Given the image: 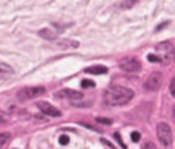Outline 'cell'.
<instances>
[{
    "mask_svg": "<svg viewBox=\"0 0 175 149\" xmlns=\"http://www.w3.org/2000/svg\"><path fill=\"white\" fill-rule=\"evenodd\" d=\"M105 101L109 106H124L133 98L134 92L131 88L123 86L109 87L105 92Z\"/></svg>",
    "mask_w": 175,
    "mask_h": 149,
    "instance_id": "cell-1",
    "label": "cell"
},
{
    "mask_svg": "<svg viewBox=\"0 0 175 149\" xmlns=\"http://www.w3.org/2000/svg\"><path fill=\"white\" fill-rule=\"evenodd\" d=\"M46 89L45 87L41 86H34V87H24L17 92V100L20 102H25V101H30V100H34L37 98V97L42 96Z\"/></svg>",
    "mask_w": 175,
    "mask_h": 149,
    "instance_id": "cell-2",
    "label": "cell"
},
{
    "mask_svg": "<svg viewBox=\"0 0 175 149\" xmlns=\"http://www.w3.org/2000/svg\"><path fill=\"white\" fill-rule=\"evenodd\" d=\"M155 50L160 54L159 59L160 63H169L174 60V47L169 41H164L160 42L155 46Z\"/></svg>",
    "mask_w": 175,
    "mask_h": 149,
    "instance_id": "cell-3",
    "label": "cell"
},
{
    "mask_svg": "<svg viewBox=\"0 0 175 149\" xmlns=\"http://www.w3.org/2000/svg\"><path fill=\"white\" fill-rule=\"evenodd\" d=\"M157 137L161 145L169 147L173 142V132L168 123H159L157 126Z\"/></svg>",
    "mask_w": 175,
    "mask_h": 149,
    "instance_id": "cell-4",
    "label": "cell"
},
{
    "mask_svg": "<svg viewBox=\"0 0 175 149\" xmlns=\"http://www.w3.org/2000/svg\"><path fill=\"white\" fill-rule=\"evenodd\" d=\"M119 68L124 72H137V71H140L142 63L135 57H126V59L121 60Z\"/></svg>",
    "mask_w": 175,
    "mask_h": 149,
    "instance_id": "cell-5",
    "label": "cell"
},
{
    "mask_svg": "<svg viewBox=\"0 0 175 149\" xmlns=\"http://www.w3.org/2000/svg\"><path fill=\"white\" fill-rule=\"evenodd\" d=\"M161 83H163V75L160 72H153L145 81L144 88L148 91H157L160 88Z\"/></svg>",
    "mask_w": 175,
    "mask_h": 149,
    "instance_id": "cell-6",
    "label": "cell"
},
{
    "mask_svg": "<svg viewBox=\"0 0 175 149\" xmlns=\"http://www.w3.org/2000/svg\"><path fill=\"white\" fill-rule=\"evenodd\" d=\"M56 98H61V100H71V101H81L83 98V93L78 92V91L71 89V88H63L60 89L57 93H55Z\"/></svg>",
    "mask_w": 175,
    "mask_h": 149,
    "instance_id": "cell-7",
    "label": "cell"
},
{
    "mask_svg": "<svg viewBox=\"0 0 175 149\" xmlns=\"http://www.w3.org/2000/svg\"><path fill=\"white\" fill-rule=\"evenodd\" d=\"M37 107L44 114L49 116V117H61V112L49 102H44V101L37 102Z\"/></svg>",
    "mask_w": 175,
    "mask_h": 149,
    "instance_id": "cell-8",
    "label": "cell"
},
{
    "mask_svg": "<svg viewBox=\"0 0 175 149\" xmlns=\"http://www.w3.org/2000/svg\"><path fill=\"white\" fill-rule=\"evenodd\" d=\"M14 75V70L8 63L0 62V80H8Z\"/></svg>",
    "mask_w": 175,
    "mask_h": 149,
    "instance_id": "cell-9",
    "label": "cell"
},
{
    "mask_svg": "<svg viewBox=\"0 0 175 149\" xmlns=\"http://www.w3.org/2000/svg\"><path fill=\"white\" fill-rule=\"evenodd\" d=\"M57 47H60L62 50H70V49H76L80 46V44L75 41V40H70V39H66V40H61L60 42L56 44Z\"/></svg>",
    "mask_w": 175,
    "mask_h": 149,
    "instance_id": "cell-10",
    "label": "cell"
},
{
    "mask_svg": "<svg viewBox=\"0 0 175 149\" xmlns=\"http://www.w3.org/2000/svg\"><path fill=\"white\" fill-rule=\"evenodd\" d=\"M85 72L91 75H105L108 73V68L106 66H91L85 70Z\"/></svg>",
    "mask_w": 175,
    "mask_h": 149,
    "instance_id": "cell-11",
    "label": "cell"
},
{
    "mask_svg": "<svg viewBox=\"0 0 175 149\" xmlns=\"http://www.w3.org/2000/svg\"><path fill=\"white\" fill-rule=\"evenodd\" d=\"M38 36H41V37L45 39V40H50V41L55 40V39L57 37V35L55 34V32H52V30H50V29H41L40 31H38Z\"/></svg>",
    "mask_w": 175,
    "mask_h": 149,
    "instance_id": "cell-12",
    "label": "cell"
},
{
    "mask_svg": "<svg viewBox=\"0 0 175 149\" xmlns=\"http://www.w3.org/2000/svg\"><path fill=\"white\" fill-rule=\"evenodd\" d=\"M10 133H8V132H4V133H0V148L1 147H4L8 142L10 140Z\"/></svg>",
    "mask_w": 175,
    "mask_h": 149,
    "instance_id": "cell-13",
    "label": "cell"
},
{
    "mask_svg": "<svg viewBox=\"0 0 175 149\" xmlns=\"http://www.w3.org/2000/svg\"><path fill=\"white\" fill-rule=\"evenodd\" d=\"M81 87L82 88H88V87H96V83L93 81H91V80H82L81 82Z\"/></svg>",
    "mask_w": 175,
    "mask_h": 149,
    "instance_id": "cell-14",
    "label": "cell"
},
{
    "mask_svg": "<svg viewBox=\"0 0 175 149\" xmlns=\"http://www.w3.org/2000/svg\"><path fill=\"white\" fill-rule=\"evenodd\" d=\"M140 138H142V134H140L139 132H137V131L132 132V134H131V139H132V142H134V143H137V142H139V140H140Z\"/></svg>",
    "mask_w": 175,
    "mask_h": 149,
    "instance_id": "cell-15",
    "label": "cell"
},
{
    "mask_svg": "<svg viewBox=\"0 0 175 149\" xmlns=\"http://www.w3.org/2000/svg\"><path fill=\"white\" fill-rule=\"evenodd\" d=\"M148 60L150 61L152 63H160V59L158 55H154V54H149L148 55Z\"/></svg>",
    "mask_w": 175,
    "mask_h": 149,
    "instance_id": "cell-16",
    "label": "cell"
},
{
    "mask_svg": "<svg viewBox=\"0 0 175 149\" xmlns=\"http://www.w3.org/2000/svg\"><path fill=\"white\" fill-rule=\"evenodd\" d=\"M68 142H70V138L67 137V135H65V134L60 135V138H58V143H60L61 145H66V144H68Z\"/></svg>",
    "mask_w": 175,
    "mask_h": 149,
    "instance_id": "cell-17",
    "label": "cell"
},
{
    "mask_svg": "<svg viewBox=\"0 0 175 149\" xmlns=\"http://www.w3.org/2000/svg\"><path fill=\"white\" fill-rule=\"evenodd\" d=\"M96 121L98 122V123H102V124H112V121L111 119H108V118H103V117H97Z\"/></svg>",
    "mask_w": 175,
    "mask_h": 149,
    "instance_id": "cell-18",
    "label": "cell"
},
{
    "mask_svg": "<svg viewBox=\"0 0 175 149\" xmlns=\"http://www.w3.org/2000/svg\"><path fill=\"white\" fill-rule=\"evenodd\" d=\"M5 122H8V116H6L5 113H3V112H0V126L4 124Z\"/></svg>",
    "mask_w": 175,
    "mask_h": 149,
    "instance_id": "cell-19",
    "label": "cell"
},
{
    "mask_svg": "<svg viewBox=\"0 0 175 149\" xmlns=\"http://www.w3.org/2000/svg\"><path fill=\"white\" fill-rule=\"evenodd\" d=\"M174 83H175V81H174V78H171V81H170V86H169V92H170V94H171V97H174V96H175V89H174Z\"/></svg>",
    "mask_w": 175,
    "mask_h": 149,
    "instance_id": "cell-20",
    "label": "cell"
},
{
    "mask_svg": "<svg viewBox=\"0 0 175 149\" xmlns=\"http://www.w3.org/2000/svg\"><path fill=\"white\" fill-rule=\"evenodd\" d=\"M114 138H115L117 140H118V143H119V145H121L122 148H127V147H126V144H124V143H123V142H122V139H121V135H119V133H114Z\"/></svg>",
    "mask_w": 175,
    "mask_h": 149,
    "instance_id": "cell-21",
    "label": "cell"
},
{
    "mask_svg": "<svg viewBox=\"0 0 175 149\" xmlns=\"http://www.w3.org/2000/svg\"><path fill=\"white\" fill-rule=\"evenodd\" d=\"M135 1H137V0H132V1H124V3L122 4V8H127V9H128V8H131V6H132Z\"/></svg>",
    "mask_w": 175,
    "mask_h": 149,
    "instance_id": "cell-22",
    "label": "cell"
},
{
    "mask_svg": "<svg viewBox=\"0 0 175 149\" xmlns=\"http://www.w3.org/2000/svg\"><path fill=\"white\" fill-rule=\"evenodd\" d=\"M101 143H102L103 145H107V147H111V148H115L114 144H112L111 142H107L106 139H103V138H101Z\"/></svg>",
    "mask_w": 175,
    "mask_h": 149,
    "instance_id": "cell-23",
    "label": "cell"
},
{
    "mask_svg": "<svg viewBox=\"0 0 175 149\" xmlns=\"http://www.w3.org/2000/svg\"><path fill=\"white\" fill-rule=\"evenodd\" d=\"M168 24H169V23H168V21H165V23H163V24H160V25H159V26L157 28V31H159V30H161V29H163L164 26H166V25H168Z\"/></svg>",
    "mask_w": 175,
    "mask_h": 149,
    "instance_id": "cell-24",
    "label": "cell"
}]
</instances>
